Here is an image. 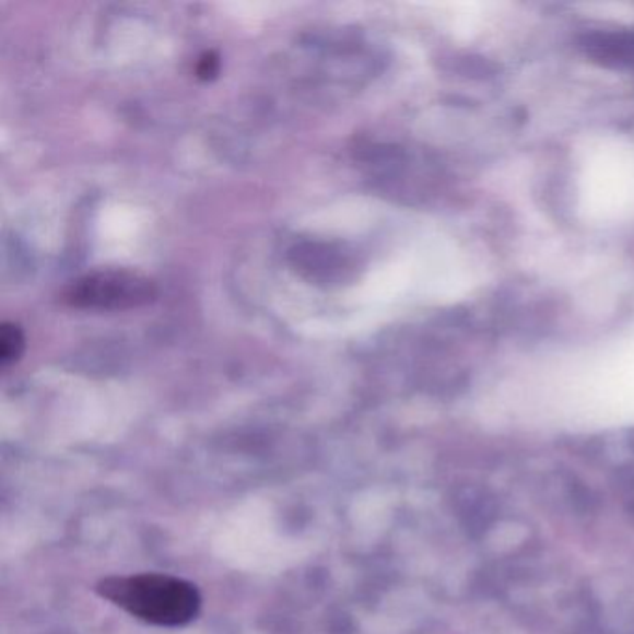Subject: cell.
<instances>
[{"instance_id": "obj_1", "label": "cell", "mask_w": 634, "mask_h": 634, "mask_svg": "<svg viewBox=\"0 0 634 634\" xmlns=\"http://www.w3.org/2000/svg\"><path fill=\"white\" fill-rule=\"evenodd\" d=\"M97 594L137 620L161 627L187 625L201 609V596L192 583L162 573L108 577L97 585Z\"/></svg>"}, {"instance_id": "obj_2", "label": "cell", "mask_w": 634, "mask_h": 634, "mask_svg": "<svg viewBox=\"0 0 634 634\" xmlns=\"http://www.w3.org/2000/svg\"><path fill=\"white\" fill-rule=\"evenodd\" d=\"M155 296V285L148 278L127 270H106L75 281L68 302L87 309H132L150 304Z\"/></svg>"}, {"instance_id": "obj_3", "label": "cell", "mask_w": 634, "mask_h": 634, "mask_svg": "<svg viewBox=\"0 0 634 634\" xmlns=\"http://www.w3.org/2000/svg\"><path fill=\"white\" fill-rule=\"evenodd\" d=\"M588 55L603 63L634 66V36L631 34H597L586 42Z\"/></svg>"}, {"instance_id": "obj_4", "label": "cell", "mask_w": 634, "mask_h": 634, "mask_svg": "<svg viewBox=\"0 0 634 634\" xmlns=\"http://www.w3.org/2000/svg\"><path fill=\"white\" fill-rule=\"evenodd\" d=\"M25 352V333L15 324H2L0 330V361L8 367L20 360Z\"/></svg>"}, {"instance_id": "obj_5", "label": "cell", "mask_w": 634, "mask_h": 634, "mask_svg": "<svg viewBox=\"0 0 634 634\" xmlns=\"http://www.w3.org/2000/svg\"><path fill=\"white\" fill-rule=\"evenodd\" d=\"M219 73H220V58L216 57V55H212V52H209V55H206V57L199 60L198 66L199 79H206V81H209V79H214V77L219 75Z\"/></svg>"}]
</instances>
